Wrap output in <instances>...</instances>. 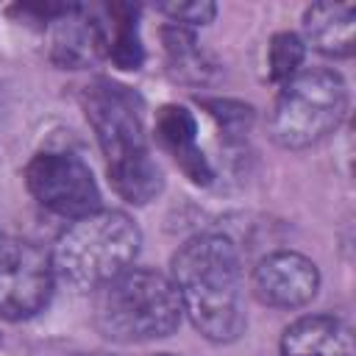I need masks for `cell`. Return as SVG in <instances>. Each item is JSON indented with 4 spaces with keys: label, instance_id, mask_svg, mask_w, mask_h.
Returning <instances> with one entry per match:
<instances>
[{
    "label": "cell",
    "instance_id": "cell-2",
    "mask_svg": "<svg viewBox=\"0 0 356 356\" xmlns=\"http://www.w3.org/2000/svg\"><path fill=\"white\" fill-rule=\"evenodd\" d=\"M81 103L106 156L114 192L128 203L153 200L161 192V170L147 147L139 95L111 78H95L83 86Z\"/></svg>",
    "mask_w": 356,
    "mask_h": 356
},
{
    "label": "cell",
    "instance_id": "cell-12",
    "mask_svg": "<svg viewBox=\"0 0 356 356\" xmlns=\"http://www.w3.org/2000/svg\"><path fill=\"white\" fill-rule=\"evenodd\" d=\"M303 42L314 50L345 58L353 53V6L314 3L303 11Z\"/></svg>",
    "mask_w": 356,
    "mask_h": 356
},
{
    "label": "cell",
    "instance_id": "cell-6",
    "mask_svg": "<svg viewBox=\"0 0 356 356\" xmlns=\"http://www.w3.org/2000/svg\"><path fill=\"white\" fill-rule=\"evenodd\" d=\"M25 186L33 200L67 220L100 209V189L89 164L64 150H42L25 167Z\"/></svg>",
    "mask_w": 356,
    "mask_h": 356
},
{
    "label": "cell",
    "instance_id": "cell-18",
    "mask_svg": "<svg viewBox=\"0 0 356 356\" xmlns=\"http://www.w3.org/2000/svg\"><path fill=\"white\" fill-rule=\"evenodd\" d=\"M81 356H103V353H81Z\"/></svg>",
    "mask_w": 356,
    "mask_h": 356
},
{
    "label": "cell",
    "instance_id": "cell-11",
    "mask_svg": "<svg viewBox=\"0 0 356 356\" xmlns=\"http://www.w3.org/2000/svg\"><path fill=\"white\" fill-rule=\"evenodd\" d=\"M281 356H353L350 328L331 314H306L286 325Z\"/></svg>",
    "mask_w": 356,
    "mask_h": 356
},
{
    "label": "cell",
    "instance_id": "cell-13",
    "mask_svg": "<svg viewBox=\"0 0 356 356\" xmlns=\"http://www.w3.org/2000/svg\"><path fill=\"white\" fill-rule=\"evenodd\" d=\"M106 11H108V22H103L106 56L120 70H139L145 61V47H142L139 22H136L139 8L131 3H114Z\"/></svg>",
    "mask_w": 356,
    "mask_h": 356
},
{
    "label": "cell",
    "instance_id": "cell-4",
    "mask_svg": "<svg viewBox=\"0 0 356 356\" xmlns=\"http://www.w3.org/2000/svg\"><path fill=\"white\" fill-rule=\"evenodd\" d=\"M181 300L170 275L131 267L95 292V325L114 342L170 337L181 323Z\"/></svg>",
    "mask_w": 356,
    "mask_h": 356
},
{
    "label": "cell",
    "instance_id": "cell-5",
    "mask_svg": "<svg viewBox=\"0 0 356 356\" xmlns=\"http://www.w3.org/2000/svg\"><path fill=\"white\" fill-rule=\"evenodd\" d=\"M348 111V86L339 72L314 67L281 83L267 117L275 145L303 150L334 134Z\"/></svg>",
    "mask_w": 356,
    "mask_h": 356
},
{
    "label": "cell",
    "instance_id": "cell-10",
    "mask_svg": "<svg viewBox=\"0 0 356 356\" xmlns=\"http://www.w3.org/2000/svg\"><path fill=\"white\" fill-rule=\"evenodd\" d=\"M156 139L175 159V164L184 170V175L192 184L206 186L214 178L211 164H209L206 153L197 145V122H195V114L186 106L167 103V106L159 108V114H156Z\"/></svg>",
    "mask_w": 356,
    "mask_h": 356
},
{
    "label": "cell",
    "instance_id": "cell-19",
    "mask_svg": "<svg viewBox=\"0 0 356 356\" xmlns=\"http://www.w3.org/2000/svg\"><path fill=\"white\" fill-rule=\"evenodd\" d=\"M161 356H170V353H161Z\"/></svg>",
    "mask_w": 356,
    "mask_h": 356
},
{
    "label": "cell",
    "instance_id": "cell-9",
    "mask_svg": "<svg viewBox=\"0 0 356 356\" xmlns=\"http://www.w3.org/2000/svg\"><path fill=\"white\" fill-rule=\"evenodd\" d=\"M106 53L103 19L86 6L61 3L50 17V56L58 67L81 70Z\"/></svg>",
    "mask_w": 356,
    "mask_h": 356
},
{
    "label": "cell",
    "instance_id": "cell-1",
    "mask_svg": "<svg viewBox=\"0 0 356 356\" xmlns=\"http://www.w3.org/2000/svg\"><path fill=\"white\" fill-rule=\"evenodd\" d=\"M181 309L211 342H231L245 331L242 259L222 234H197L172 256L170 273Z\"/></svg>",
    "mask_w": 356,
    "mask_h": 356
},
{
    "label": "cell",
    "instance_id": "cell-16",
    "mask_svg": "<svg viewBox=\"0 0 356 356\" xmlns=\"http://www.w3.org/2000/svg\"><path fill=\"white\" fill-rule=\"evenodd\" d=\"M206 108L217 120L220 131L228 134V136H242L250 128L253 108L245 106V103H236V100H206Z\"/></svg>",
    "mask_w": 356,
    "mask_h": 356
},
{
    "label": "cell",
    "instance_id": "cell-3",
    "mask_svg": "<svg viewBox=\"0 0 356 356\" xmlns=\"http://www.w3.org/2000/svg\"><path fill=\"white\" fill-rule=\"evenodd\" d=\"M142 234L136 222L117 209H97L61 231L50 250L56 281L78 292H97L134 267Z\"/></svg>",
    "mask_w": 356,
    "mask_h": 356
},
{
    "label": "cell",
    "instance_id": "cell-8",
    "mask_svg": "<svg viewBox=\"0 0 356 356\" xmlns=\"http://www.w3.org/2000/svg\"><path fill=\"white\" fill-rule=\"evenodd\" d=\"M250 284L261 303L273 309H300L317 295L320 270L303 253L278 250L256 264Z\"/></svg>",
    "mask_w": 356,
    "mask_h": 356
},
{
    "label": "cell",
    "instance_id": "cell-7",
    "mask_svg": "<svg viewBox=\"0 0 356 356\" xmlns=\"http://www.w3.org/2000/svg\"><path fill=\"white\" fill-rule=\"evenodd\" d=\"M56 273L50 253L28 239L0 236V317L28 320L53 295Z\"/></svg>",
    "mask_w": 356,
    "mask_h": 356
},
{
    "label": "cell",
    "instance_id": "cell-15",
    "mask_svg": "<svg viewBox=\"0 0 356 356\" xmlns=\"http://www.w3.org/2000/svg\"><path fill=\"white\" fill-rule=\"evenodd\" d=\"M306 58V42L303 36L292 33V31H281L270 39L267 47V67H270V81H275L278 86L286 83L292 75L300 72V64Z\"/></svg>",
    "mask_w": 356,
    "mask_h": 356
},
{
    "label": "cell",
    "instance_id": "cell-17",
    "mask_svg": "<svg viewBox=\"0 0 356 356\" xmlns=\"http://www.w3.org/2000/svg\"><path fill=\"white\" fill-rule=\"evenodd\" d=\"M161 14L170 17V22L175 25H184V28H195V25H206L214 19L217 14V6L214 3H206V0H195V3H167L161 6Z\"/></svg>",
    "mask_w": 356,
    "mask_h": 356
},
{
    "label": "cell",
    "instance_id": "cell-14",
    "mask_svg": "<svg viewBox=\"0 0 356 356\" xmlns=\"http://www.w3.org/2000/svg\"><path fill=\"white\" fill-rule=\"evenodd\" d=\"M161 42H164V53H167V64H170V72L178 78V81H189V83H200L206 81V72H209V64H206V56L203 50L197 47L195 36L189 28L184 25H167L161 31Z\"/></svg>",
    "mask_w": 356,
    "mask_h": 356
}]
</instances>
